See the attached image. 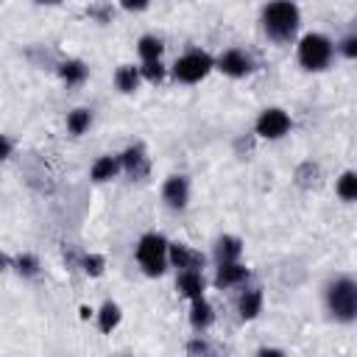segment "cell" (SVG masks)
<instances>
[{
    "mask_svg": "<svg viewBox=\"0 0 357 357\" xmlns=\"http://www.w3.org/2000/svg\"><path fill=\"white\" fill-rule=\"evenodd\" d=\"M301 25V8L296 0H271L262 8V28L273 42H293Z\"/></svg>",
    "mask_w": 357,
    "mask_h": 357,
    "instance_id": "6da1fadb",
    "label": "cell"
},
{
    "mask_svg": "<svg viewBox=\"0 0 357 357\" xmlns=\"http://www.w3.org/2000/svg\"><path fill=\"white\" fill-rule=\"evenodd\" d=\"M326 310L337 324L357 321V282L351 276H337L326 284Z\"/></svg>",
    "mask_w": 357,
    "mask_h": 357,
    "instance_id": "7a4b0ae2",
    "label": "cell"
},
{
    "mask_svg": "<svg viewBox=\"0 0 357 357\" xmlns=\"http://www.w3.org/2000/svg\"><path fill=\"white\" fill-rule=\"evenodd\" d=\"M296 59L307 73H324L335 59V42L326 33H304L296 45Z\"/></svg>",
    "mask_w": 357,
    "mask_h": 357,
    "instance_id": "3957f363",
    "label": "cell"
},
{
    "mask_svg": "<svg viewBox=\"0 0 357 357\" xmlns=\"http://www.w3.org/2000/svg\"><path fill=\"white\" fill-rule=\"evenodd\" d=\"M167 243L170 240L165 234H159V231H148V234L139 237V243L134 248V257H137V262H139L145 276L156 279V276H162L167 271Z\"/></svg>",
    "mask_w": 357,
    "mask_h": 357,
    "instance_id": "277c9868",
    "label": "cell"
},
{
    "mask_svg": "<svg viewBox=\"0 0 357 357\" xmlns=\"http://www.w3.org/2000/svg\"><path fill=\"white\" fill-rule=\"evenodd\" d=\"M212 70H215V59H212L206 50L192 47V50H187V53H181V56L176 59V64L170 67V75H173V81H178V84H198V81H204Z\"/></svg>",
    "mask_w": 357,
    "mask_h": 357,
    "instance_id": "5b68a950",
    "label": "cell"
},
{
    "mask_svg": "<svg viewBox=\"0 0 357 357\" xmlns=\"http://www.w3.org/2000/svg\"><path fill=\"white\" fill-rule=\"evenodd\" d=\"M290 128H293V120H290V114H287L284 109H279V106L262 109L259 117H257V123H254V131H257V137H262V139H282L284 134H290Z\"/></svg>",
    "mask_w": 357,
    "mask_h": 357,
    "instance_id": "8992f818",
    "label": "cell"
},
{
    "mask_svg": "<svg viewBox=\"0 0 357 357\" xmlns=\"http://www.w3.org/2000/svg\"><path fill=\"white\" fill-rule=\"evenodd\" d=\"M215 70H220L229 78H245L254 73V59L243 47H229L215 59Z\"/></svg>",
    "mask_w": 357,
    "mask_h": 357,
    "instance_id": "52a82bcc",
    "label": "cell"
},
{
    "mask_svg": "<svg viewBox=\"0 0 357 357\" xmlns=\"http://www.w3.org/2000/svg\"><path fill=\"white\" fill-rule=\"evenodd\" d=\"M167 265L178 271H204L206 257L187 243H167Z\"/></svg>",
    "mask_w": 357,
    "mask_h": 357,
    "instance_id": "ba28073f",
    "label": "cell"
},
{
    "mask_svg": "<svg viewBox=\"0 0 357 357\" xmlns=\"http://www.w3.org/2000/svg\"><path fill=\"white\" fill-rule=\"evenodd\" d=\"M162 201L170 209H187L190 204V178L187 176H167L162 184Z\"/></svg>",
    "mask_w": 357,
    "mask_h": 357,
    "instance_id": "9c48e42d",
    "label": "cell"
},
{
    "mask_svg": "<svg viewBox=\"0 0 357 357\" xmlns=\"http://www.w3.org/2000/svg\"><path fill=\"white\" fill-rule=\"evenodd\" d=\"M117 159H120V170H126L131 178H145L148 176V170H151V159H148V153H145V148L142 145H131V148H126L123 153H117Z\"/></svg>",
    "mask_w": 357,
    "mask_h": 357,
    "instance_id": "30bf717a",
    "label": "cell"
},
{
    "mask_svg": "<svg viewBox=\"0 0 357 357\" xmlns=\"http://www.w3.org/2000/svg\"><path fill=\"white\" fill-rule=\"evenodd\" d=\"M248 276H251V271H248L240 259H234V262H218V271H215V287H218V290L240 287V284L248 282Z\"/></svg>",
    "mask_w": 357,
    "mask_h": 357,
    "instance_id": "8fae6325",
    "label": "cell"
},
{
    "mask_svg": "<svg viewBox=\"0 0 357 357\" xmlns=\"http://www.w3.org/2000/svg\"><path fill=\"white\" fill-rule=\"evenodd\" d=\"M176 287L184 298H201L204 290H206V279H204V271H178L176 276Z\"/></svg>",
    "mask_w": 357,
    "mask_h": 357,
    "instance_id": "7c38bea8",
    "label": "cell"
},
{
    "mask_svg": "<svg viewBox=\"0 0 357 357\" xmlns=\"http://www.w3.org/2000/svg\"><path fill=\"white\" fill-rule=\"evenodd\" d=\"M262 301H265V296H262L259 287L243 290L240 298H237V312H240V318H243V321H254V318L262 312Z\"/></svg>",
    "mask_w": 357,
    "mask_h": 357,
    "instance_id": "4fadbf2b",
    "label": "cell"
},
{
    "mask_svg": "<svg viewBox=\"0 0 357 357\" xmlns=\"http://www.w3.org/2000/svg\"><path fill=\"white\" fill-rule=\"evenodd\" d=\"M215 324V310H212V304L201 296V298H192L190 301V326L195 329V332H204V329H209Z\"/></svg>",
    "mask_w": 357,
    "mask_h": 357,
    "instance_id": "5bb4252c",
    "label": "cell"
},
{
    "mask_svg": "<svg viewBox=\"0 0 357 357\" xmlns=\"http://www.w3.org/2000/svg\"><path fill=\"white\" fill-rule=\"evenodd\" d=\"M120 321H123V310H120L117 301H103L100 310L95 312V324H98V329L103 335H112L120 326Z\"/></svg>",
    "mask_w": 357,
    "mask_h": 357,
    "instance_id": "9a60e30c",
    "label": "cell"
},
{
    "mask_svg": "<svg viewBox=\"0 0 357 357\" xmlns=\"http://www.w3.org/2000/svg\"><path fill=\"white\" fill-rule=\"evenodd\" d=\"M117 173H120V159H117V156H112V153L98 156V159L92 162V167H89V178H92L95 184L112 181Z\"/></svg>",
    "mask_w": 357,
    "mask_h": 357,
    "instance_id": "2e32d148",
    "label": "cell"
},
{
    "mask_svg": "<svg viewBox=\"0 0 357 357\" xmlns=\"http://www.w3.org/2000/svg\"><path fill=\"white\" fill-rule=\"evenodd\" d=\"M59 75H61V81L67 86H81L86 81V75H89V67L81 59H64L59 64Z\"/></svg>",
    "mask_w": 357,
    "mask_h": 357,
    "instance_id": "e0dca14e",
    "label": "cell"
},
{
    "mask_svg": "<svg viewBox=\"0 0 357 357\" xmlns=\"http://www.w3.org/2000/svg\"><path fill=\"white\" fill-rule=\"evenodd\" d=\"M139 67H134V64H120L117 70H114V86H117V92H123V95H131V92H137L139 89Z\"/></svg>",
    "mask_w": 357,
    "mask_h": 357,
    "instance_id": "ac0fdd59",
    "label": "cell"
},
{
    "mask_svg": "<svg viewBox=\"0 0 357 357\" xmlns=\"http://www.w3.org/2000/svg\"><path fill=\"white\" fill-rule=\"evenodd\" d=\"M243 257V240L234 234H223L215 243V259L218 262H234Z\"/></svg>",
    "mask_w": 357,
    "mask_h": 357,
    "instance_id": "d6986e66",
    "label": "cell"
},
{
    "mask_svg": "<svg viewBox=\"0 0 357 357\" xmlns=\"http://www.w3.org/2000/svg\"><path fill=\"white\" fill-rule=\"evenodd\" d=\"M335 192H337L340 201L354 204V201H357V173H354V170H343L340 178L335 181Z\"/></svg>",
    "mask_w": 357,
    "mask_h": 357,
    "instance_id": "ffe728a7",
    "label": "cell"
},
{
    "mask_svg": "<svg viewBox=\"0 0 357 357\" xmlns=\"http://www.w3.org/2000/svg\"><path fill=\"white\" fill-rule=\"evenodd\" d=\"M137 53H139V59H142V61L162 59V53H165V42H162L159 36L145 33V36H139V42H137Z\"/></svg>",
    "mask_w": 357,
    "mask_h": 357,
    "instance_id": "44dd1931",
    "label": "cell"
},
{
    "mask_svg": "<svg viewBox=\"0 0 357 357\" xmlns=\"http://www.w3.org/2000/svg\"><path fill=\"white\" fill-rule=\"evenodd\" d=\"M89 126H92V112H89V109L78 106V109H73V112L67 114V131H70L73 137H81Z\"/></svg>",
    "mask_w": 357,
    "mask_h": 357,
    "instance_id": "7402d4cb",
    "label": "cell"
},
{
    "mask_svg": "<svg viewBox=\"0 0 357 357\" xmlns=\"http://www.w3.org/2000/svg\"><path fill=\"white\" fill-rule=\"evenodd\" d=\"M165 75H167V67L162 64V59H151V61L139 64V78L148 81V84H162Z\"/></svg>",
    "mask_w": 357,
    "mask_h": 357,
    "instance_id": "603a6c76",
    "label": "cell"
},
{
    "mask_svg": "<svg viewBox=\"0 0 357 357\" xmlns=\"http://www.w3.org/2000/svg\"><path fill=\"white\" fill-rule=\"evenodd\" d=\"M11 268H14L20 276H25V279L39 276V259H36L33 254H17V257L11 259Z\"/></svg>",
    "mask_w": 357,
    "mask_h": 357,
    "instance_id": "cb8c5ba5",
    "label": "cell"
},
{
    "mask_svg": "<svg viewBox=\"0 0 357 357\" xmlns=\"http://www.w3.org/2000/svg\"><path fill=\"white\" fill-rule=\"evenodd\" d=\"M81 268H84L86 276L98 279V276H103V271H106V257H103V254H84Z\"/></svg>",
    "mask_w": 357,
    "mask_h": 357,
    "instance_id": "d4e9b609",
    "label": "cell"
},
{
    "mask_svg": "<svg viewBox=\"0 0 357 357\" xmlns=\"http://www.w3.org/2000/svg\"><path fill=\"white\" fill-rule=\"evenodd\" d=\"M335 50L343 56V59H349V61H354L357 59V33H346L337 45H335Z\"/></svg>",
    "mask_w": 357,
    "mask_h": 357,
    "instance_id": "484cf974",
    "label": "cell"
},
{
    "mask_svg": "<svg viewBox=\"0 0 357 357\" xmlns=\"http://www.w3.org/2000/svg\"><path fill=\"white\" fill-rule=\"evenodd\" d=\"M117 3H120L123 11H134V14H139V11H145L151 6V0H117Z\"/></svg>",
    "mask_w": 357,
    "mask_h": 357,
    "instance_id": "4316f807",
    "label": "cell"
},
{
    "mask_svg": "<svg viewBox=\"0 0 357 357\" xmlns=\"http://www.w3.org/2000/svg\"><path fill=\"white\" fill-rule=\"evenodd\" d=\"M187 351H190V354H206V351H209V343L198 335L195 340H190V343H187Z\"/></svg>",
    "mask_w": 357,
    "mask_h": 357,
    "instance_id": "83f0119b",
    "label": "cell"
},
{
    "mask_svg": "<svg viewBox=\"0 0 357 357\" xmlns=\"http://www.w3.org/2000/svg\"><path fill=\"white\" fill-rule=\"evenodd\" d=\"M11 151H14V142L6 134H0V162H6L11 156Z\"/></svg>",
    "mask_w": 357,
    "mask_h": 357,
    "instance_id": "f1b7e54d",
    "label": "cell"
},
{
    "mask_svg": "<svg viewBox=\"0 0 357 357\" xmlns=\"http://www.w3.org/2000/svg\"><path fill=\"white\" fill-rule=\"evenodd\" d=\"M78 315H81V321H89V318L95 315V310H92V307H86V304H81V310H78Z\"/></svg>",
    "mask_w": 357,
    "mask_h": 357,
    "instance_id": "f546056e",
    "label": "cell"
},
{
    "mask_svg": "<svg viewBox=\"0 0 357 357\" xmlns=\"http://www.w3.org/2000/svg\"><path fill=\"white\" fill-rule=\"evenodd\" d=\"M6 268H11V257H6V254L0 251V271H6Z\"/></svg>",
    "mask_w": 357,
    "mask_h": 357,
    "instance_id": "4dcf8cb0",
    "label": "cell"
},
{
    "mask_svg": "<svg viewBox=\"0 0 357 357\" xmlns=\"http://www.w3.org/2000/svg\"><path fill=\"white\" fill-rule=\"evenodd\" d=\"M257 354H262V357H265V354H284V351H282V349H259Z\"/></svg>",
    "mask_w": 357,
    "mask_h": 357,
    "instance_id": "1f68e13d",
    "label": "cell"
},
{
    "mask_svg": "<svg viewBox=\"0 0 357 357\" xmlns=\"http://www.w3.org/2000/svg\"><path fill=\"white\" fill-rule=\"evenodd\" d=\"M33 3H36V6H59L61 0H33Z\"/></svg>",
    "mask_w": 357,
    "mask_h": 357,
    "instance_id": "d6a6232c",
    "label": "cell"
}]
</instances>
